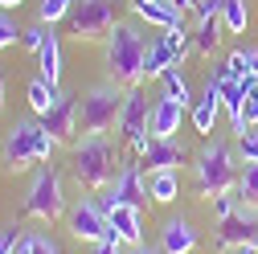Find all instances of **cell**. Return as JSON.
Wrapping results in <instances>:
<instances>
[{
    "label": "cell",
    "instance_id": "cell-25",
    "mask_svg": "<svg viewBox=\"0 0 258 254\" xmlns=\"http://www.w3.org/2000/svg\"><path fill=\"white\" fill-rule=\"evenodd\" d=\"M13 254H61V246L49 234H25V238H17Z\"/></svg>",
    "mask_w": 258,
    "mask_h": 254
},
{
    "label": "cell",
    "instance_id": "cell-10",
    "mask_svg": "<svg viewBox=\"0 0 258 254\" xmlns=\"http://www.w3.org/2000/svg\"><path fill=\"white\" fill-rule=\"evenodd\" d=\"M66 226H70V234L74 238H82V242H103L107 234H111V221H107V209L94 201V197H82V201H74L70 209H66Z\"/></svg>",
    "mask_w": 258,
    "mask_h": 254
},
{
    "label": "cell",
    "instance_id": "cell-36",
    "mask_svg": "<svg viewBox=\"0 0 258 254\" xmlns=\"http://www.w3.org/2000/svg\"><path fill=\"white\" fill-rule=\"evenodd\" d=\"M201 17H221V0H201L197 5V21Z\"/></svg>",
    "mask_w": 258,
    "mask_h": 254
},
{
    "label": "cell",
    "instance_id": "cell-5",
    "mask_svg": "<svg viewBox=\"0 0 258 254\" xmlns=\"http://www.w3.org/2000/svg\"><path fill=\"white\" fill-rule=\"evenodd\" d=\"M192 172H197V193L201 197H217V193H230L238 184V164H234V152L225 140H209L197 160H192Z\"/></svg>",
    "mask_w": 258,
    "mask_h": 254
},
{
    "label": "cell",
    "instance_id": "cell-17",
    "mask_svg": "<svg viewBox=\"0 0 258 254\" xmlns=\"http://www.w3.org/2000/svg\"><path fill=\"white\" fill-rule=\"evenodd\" d=\"M176 49L168 45V37L160 33L156 41H148V57H144V78H164V70H172L176 66Z\"/></svg>",
    "mask_w": 258,
    "mask_h": 254
},
{
    "label": "cell",
    "instance_id": "cell-35",
    "mask_svg": "<svg viewBox=\"0 0 258 254\" xmlns=\"http://www.w3.org/2000/svg\"><path fill=\"white\" fill-rule=\"evenodd\" d=\"M94 254H123V238H119V234L111 230V234H107L103 242H94Z\"/></svg>",
    "mask_w": 258,
    "mask_h": 254
},
{
    "label": "cell",
    "instance_id": "cell-18",
    "mask_svg": "<svg viewBox=\"0 0 258 254\" xmlns=\"http://www.w3.org/2000/svg\"><path fill=\"white\" fill-rule=\"evenodd\" d=\"M132 13H136V21H144V25H160V29H176V25H184V17H180L176 9H168L164 0H144V5H132Z\"/></svg>",
    "mask_w": 258,
    "mask_h": 254
},
{
    "label": "cell",
    "instance_id": "cell-19",
    "mask_svg": "<svg viewBox=\"0 0 258 254\" xmlns=\"http://www.w3.org/2000/svg\"><path fill=\"white\" fill-rule=\"evenodd\" d=\"M37 57H41V78H45L49 86H57V82H61V41H57V33H53V25H49V33H45Z\"/></svg>",
    "mask_w": 258,
    "mask_h": 254
},
{
    "label": "cell",
    "instance_id": "cell-20",
    "mask_svg": "<svg viewBox=\"0 0 258 254\" xmlns=\"http://www.w3.org/2000/svg\"><path fill=\"white\" fill-rule=\"evenodd\" d=\"M221 33H225L221 17H201L197 21V33H192V49H197L201 57H213V49L221 45Z\"/></svg>",
    "mask_w": 258,
    "mask_h": 254
},
{
    "label": "cell",
    "instance_id": "cell-24",
    "mask_svg": "<svg viewBox=\"0 0 258 254\" xmlns=\"http://www.w3.org/2000/svg\"><path fill=\"white\" fill-rule=\"evenodd\" d=\"M217 115H221V103H213V99H197V103H192V111H188L192 127H197L201 136H209V132H213Z\"/></svg>",
    "mask_w": 258,
    "mask_h": 254
},
{
    "label": "cell",
    "instance_id": "cell-32",
    "mask_svg": "<svg viewBox=\"0 0 258 254\" xmlns=\"http://www.w3.org/2000/svg\"><path fill=\"white\" fill-rule=\"evenodd\" d=\"M221 74H225V78H246V49H234L230 57H225Z\"/></svg>",
    "mask_w": 258,
    "mask_h": 254
},
{
    "label": "cell",
    "instance_id": "cell-3",
    "mask_svg": "<svg viewBox=\"0 0 258 254\" xmlns=\"http://www.w3.org/2000/svg\"><path fill=\"white\" fill-rule=\"evenodd\" d=\"M123 99H127V90H119L115 82L90 86L82 94V103H78V132L82 136H111V132H119Z\"/></svg>",
    "mask_w": 258,
    "mask_h": 254
},
{
    "label": "cell",
    "instance_id": "cell-28",
    "mask_svg": "<svg viewBox=\"0 0 258 254\" xmlns=\"http://www.w3.org/2000/svg\"><path fill=\"white\" fill-rule=\"evenodd\" d=\"M74 5H78V0H41V5H37V21L41 25H57L61 17L74 13Z\"/></svg>",
    "mask_w": 258,
    "mask_h": 254
},
{
    "label": "cell",
    "instance_id": "cell-33",
    "mask_svg": "<svg viewBox=\"0 0 258 254\" xmlns=\"http://www.w3.org/2000/svg\"><path fill=\"white\" fill-rule=\"evenodd\" d=\"M242 123L246 127H258V82L246 90V107H242Z\"/></svg>",
    "mask_w": 258,
    "mask_h": 254
},
{
    "label": "cell",
    "instance_id": "cell-27",
    "mask_svg": "<svg viewBox=\"0 0 258 254\" xmlns=\"http://www.w3.org/2000/svg\"><path fill=\"white\" fill-rule=\"evenodd\" d=\"M234 193H238V201H246V205H258V164H246V168L238 172Z\"/></svg>",
    "mask_w": 258,
    "mask_h": 254
},
{
    "label": "cell",
    "instance_id": "cell-21",
    "mask_svg": "<svg viewBox=\"0 0 258 254\" xmlns=\"http://www.w3.org/2000/svg\"><path fill=\"white\" fill-rule=\"evenodd\" d=\"M148 197L168 205L180 197V180H176V168H160V172H148Z\"/></svg>",
    "mask_w": 258,
    "mask_h": 254
},
{
    "label": "cell",
    "instance_id": "cell-8",
    "mask_svg": "<svg viewBox=\"0 0 258 254\" xmlns=\"http://www.w3.org/2000/svg\"><path fill=\"white\" fill-rule=\"evenodd\" d=\"M115 25L119 21H115L111 0H78L74 13H70V29H74L78 41H99V37L111 33Z\"/></svg>",
    "mask_w": 258,
    "mask_h": 254
},
{
    "label": "cell",
    "instance_id": "cell-31",
    "mask_svg": "<svg viewBox=\"0 0 258 254\" xmlns=\"http://www.w3.org/2000/svg\"><path fill=\"white\" fill-rule=\"evenodd\" d=\"M45 33H49V25H41V21H37V25H29V29H21L25 49H33V53H37V49H41V41H45Z\"/></svg>",
    "mask_w": 258,
    "mask_h": 254
},
{
    "label": "cell",
    "instance_id": "cell-16",
    "mask_svg": "<svg viewBox=\"0 0 258 254\" xmlns=\"http://www.w3.org/2000/svg\"><path fill=\"white\" fill-rule=\"evenodd\" d=\"M184 160H188V148H184V144H176V136H172V140H152V144H148V152H144L148 172L176 168V164H184Z\"/></svg>",
    "mask_w": 258,
    "mask_h": 254
},
{
    "label": "cell",
    "instance_id": "cell-30",
    "mask_svg": "<svg viewBox=\"0 0 258 254\" xmlns=\"http://www.w3.org/2000/svg\"><path fill=\"white\" fill-rule=\"evenodd\" d=\"M238 205H242V201H238V193H234V188H230V193H217V197H213V217H217V221H225V217H230Z\"/></svg>",
    "mask_w": 258,
    "mask_h": 254
},
{
    "label": "cell",
    "instance_id": "cell-7",
    "mask_svg": "<svg viewBox=\"0 0 258 254\" xmlns=\"http://www.w3.org/2000/svg\"><path fill=\"white\" fill-rule=\"evenodd\" d=\"M152 107H156V103H148V99H144V90H140V86H127V99H123V119H119V136L132 144V152L140 156V160H144V152H148V144H152V136H148Z\"/></svg>",
    "mask_w": 258,
    "mask_h": 254
},
{
    "label": "cell",
    "instance_id": "cell-41",
    "mask_svg": "<svg viewBox=\"0 0 258 254\" xmlns=\"http://www.w3.org/2000/svg\"><path fill=\"white\" fill-rule=\"evenodd\" d=\"M21 5H25V0H0V9H5V13L9 9H21Z\"/></svg>",
    "mask_w": 258,
    "mask_h": 254
},
{
    "label": "cell",
    "instance_id": "cell-22",
    "mask_svg": "<svg viewBox=\"0 0 258 254\" xmlns=\"http://www.w3.org/2000/svg\"><path fill=\"white\" fill-rule=\"evenodd\" d=\"M57 103H61L57 86H49L45 78H33V82H29V107H33V115H41V119H45Z\"/></svg>",
    "mask_w": 258,
    "mask_h": 254
},
{
    "label": "cell",
    "instance_id": "cell-44",
    "mask_svg": "<svg viewBox=\"0 0 258 254\" xmlns=\"http://www.w3.org/2000/svg\"><path fill=\"white\" fill-rule=\"evenodd\" d=\"M132 5H144V0H132Z\"/></svg>",
    "mask_w": 258,
    "mask_h": 254
},
{
    "label": "cell",
    "instance_id": "cell-4",
    "mask_svg": "<svg viewBox=\"0 0 258 254\" xmlns=\"http://www.w3.org/2000/svg\"><path fill=\"white\" fill-rule=\"evenodd\" d=\"M57 140L45 132V123H13V132L5 136V168L9 172H25L29 164H45L53 156Z\"/></svg>",
    "mask_w": 258,
    "mask_h": 254
},
{
    "label": "cell",
    "instance_id": "cell-39",
    "mask_svg": "<svg viewBox=\"0 0 258 254\" xmlns=\"http://www.w3.org/2000/svg\"><path fill=\"white\" fill-rule=\"evenodd\" d=\"M132 254H164L160 246H148V242H140V246H132Z\"/></svg>",
    "mask_w": 258,
    "mask_h": 254
},
{
    "label": "cell",
    "instance_id": "cell-37",
    "mask_svg": "<svg viewBox=\"0 0 258 254\" xmlns=\"http://www.w3.org/2000/svg\"><path fill=\"white\" fill-rule=\"evenodd\" d=\"M246 78H254V82H258V45H250V49H246Z\"/></svg>",
    "mask_w": 258,
    "mask_h": 254
},
{
    "label": "cell",
    "instance_id": "cell-2",
    "mask_svg": "<svg viewBox=\"0 0 258 254\" xmlns=\"http://www.w3.org/2000/svg\"><path fill=\"white\" fill-rule=\"evenodd\" d=\"M119 156L111 136H82L74 144V180L86 188V193H103V188L115 180Z\"/></svg>",
    "mask_w": 258,
    "mask_h": 254
},
{
    "label": "cell",
    "instance_id": "cell-6",
    "mask_svg": "<svg viewBox=\"0 0 258 254\" xmlns=\"http://www.w3.org/2000/svg\"><path fill=\"white\" fill-rule=\"evenodd\" d=\"M25 213L37 221H57L66 213V188H61V176L53 168H41L33 176V184L25 193Z\"/></svg>",
    "mask_w": 258,
    "mask_h": 254
},
{
    "label": "cell",
    "instance_id": "cell-14",
    "mask_svg": "<svg viewBox=\"0 0 258 254\" xmlns=\"http://www.w3.org/2000/svg\"><path fill=\"white\" fill-rule=\"evenodd\" d=\"M107 221H111V230L123 238V246H140V242H144V209H136V205H115V209L107 213Z\"/></svg>",
    "mask_w": 258,
    "mask_h": 254
},
{
    "label": "cell",
    "instance_id": "cell-43",
    "mask_svg": "<svg viewBox=\"0 0 258 254\" xmlns=\"http://www.w3.org/2000/svg\"><path fill=\"white\" fill-rule=\"evenodd\" d=\"M0 111H5V74H0Z\"/></svg>",
    "mask_w": 258,
    "mask_h": 254
},
{
    "label": "cell",
    "instance_id": "cell-34",
    "mask_svg": "<svg viewBox=\"0 0 258 254\" xmlns=\"http://www.w3.org/2000/svg\"><path fill=\"white\" fill-rule=\"evenodd\" d=\"M17 37H21V29L9 21V13L0 9V49H9V45H17Z\"/></svg>",
    "mask_w": 258,
    "mask_h": 254
},
{
    "label": "cell",
    "instance_id": "cell-12",
    "mask_svg": "<svg viewBox=\"0 0 258 254\" xmlns=\"http://www.w3.org/2000/svg\"><path fill=\"white\" fill-rule=\"evenodd\" d=\"M184 103H176V99H164L160 94L156 99V107H152V123H148V136L152 140H172L176 132H180V119H184Z\"/></svg>",
    "mask_w": 258,
    "mask_h": 254
},
{
    "label": "cell",
    "instance_id": "cell-26",
    "mask_svg": "<svg viewBox=\"0 0 258 254\" xmlns=\"http://www.w3.org/2000/svg\"><path fill=\"white\" fill-rule=\"evenodd\" d=\"M164 99H176V103H192V90H188V82H184V74H180V66H172V70H164Z\"/></svg>",
    "mask_w": 258,
    "mask_h": 254
},
{
    "label": "cell",
    "instance_id": "cell-1",
    "mask_svg": "<svg viewBox=\"0 0 258 254\" xmlns=\"http://www.w3.org/2000/svg\"><path fill=\"white\" fill-rule=\"evenodd\" d=\"M144 57H148V37L140 25L119 21L107 33V74L115 86H140L144 82Z\"/></svg>",
    "mask_w": 258,
    "mask_h": 254
},
{
    "label": "cell",
    "instance_id": "cell-23",
    "mask_svg": "<svg viewBox=\"0 0 258 254\" xmlns=\"http://www.w3.org/2000/svg\"><path fill=\"white\" fill-rule=\"evenodd\" d=\"M221 25H225V33H246L250 5L246 0H221Z\"/></svg>",
    "mask_w": 258,
    "mask_h": 254
},
{
    "label": "cell",
    "instance_id": "cell-29",
    "mask_svg": "<svg viewBox=\"0 0 258 254\" xmlns=\"http://www.w3.org/2000/svg\"><path fill=\"white\" fill-rule=\"evenodd\" d=\"M238 156L246 164H258V127H250L246 136H238Z\"/></svg>",
    "mask_w": 258,
    "mask_h": 254
},
{
    "label": "cell",
    "instance_id": "cell-42",
    "mask_svg": "<svg viewBox=\"0 0 258 254\" xmlns=\"http://www.w3.org/2000/svg\"><path fill=\"white\" fill-rule=\"evenodd\" d=\"M238 254H258V242H246V246H242Z\"/></svg>",
    "mask_w": 258,
    "mask_h": 254
},
{
    "label": "cell",
    "instance_id": "cell-13",
    "mask_svg": "<svg viewBox=\"0 0 258 254\" xmlns=\"http://www.w3.org/2000/svg\"><path fill=\"white\" fill-rule=\"evenodd\" d=\"M45 123V132L57 140V144H66V140H74L78 136V99H70V94H61V103L41 119Z\"/></svg>",
    "mask_w": 258,
    "mask_h": 254
},
{
    "label": "cell",
    "instance_id": "cell-11",
    "mask_svg": "<svg viewBox=\"0 0 258 254\" xmlns=\"http://www.w3.org/2000/svg\"><path fill=\"white\" fill-rule=\"evenodd\" d=\"M246 242H258V205H238L225 221H217V246L221 250H242Z\"/></svg>",
    "mask_w": 258,
    "mask_h": 254
},
{
    "label": "cell",
    "instance_id": "cell-9",
    "mask_svg": "<svg viewBox=\"0 0 258 254\" xmlns=\"http://www.w3.org/2000/svg\"><path fill=\"white\" fill-rule=\"evenodd\" d=\"M107 213L115 209V205H136V209H144L148 205V180H144V172H140V164H123L119 172H115V180L103 188V201H99Z\"/></svg>",
    "mask_w": 258,
    "mask_h": 254
},
{
    "label": "cell",
    "instance_id": "cell-38",
    "mask_svg": "<svg viewBox=\"0 0 258 254\" xmlns=\"http://www.w3.org/2000/svg\"><path fill=\"white\" fill-rule=\"evenodd\" d=\"M13 246H17V230H5L0 234V254H13Z\"/></svg>",
    "mask_w": 258,
    "mask_h": 254
},
{
    "label": "cell",
    "instance_id": "cell-15",
    "mask_svg": "<svg viewBox=\"0 0 258 254\" xmlns=\"http://www.w3.org/2000/svg\"><path fill=\"white\" fill-rule=\"evenodd\" d=\"M160 250L164 254H192L197 250V230L184 217H168L164 230H160Z\"/></svg>",
    "mask_w": 258,
    "mask_h": 254
},
{
    "label": "cell",
    "instance_id": "cell-40",
    "mask_svg": "<svg viewBox=\"0 0 258 254\" xmlns=\"http://www.w3.org/2000/svg\"><path fill=\"white\" fill-rule=\"evenodd\" d=\"M164 5H168V9H176V13L184 17V9H188V0H164Z\"/></svg>",
    "mask_w": 258,
    "mask_h": 254
}]
</instances>
